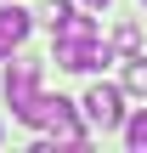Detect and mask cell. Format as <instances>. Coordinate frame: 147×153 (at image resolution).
I'll list each match as a JSON object with an SVG mask.
<instances>
[{"label": "cell", "instance_id": "obj_3", "mask_svg": "<svg viewBox=\"0 0 147 153\" xmlns=\"http://www.w3.org/2000/svg\"><path fill=\"white\" fill-rule=\"evenodd\" d=\"M34 97H40V62H11L6 68V102H11V114L23 119Z\"/></svg>", "mask_w": 147, "mask_h": 153}, {"label": "cell", "instance_id": "obj_7", "mask_svg": "<svg viewBox=\"0 0 147 153\" xmlns=\"http://www.w3.org/2000/svg\"><path fill=\"white\" fill-rule=\"evenodd\" d=\"M125 91H130V97H147V57H130V68H125Z\"/></svg>", "mask_w": 147, "mask_h": 153}, {"label": "cell", "instance_id": "obj_2", "mask_svg": "<svg viewBox=\"0 0 147 153\" xmlns=\"http://www.w3.org/2000/svg\"><path fill=\"white\" fill-rule=\"evenodd\" d=\"M51 57H57L62 68H74V74H91V68L108 62V45H96V34H91V40H57Z\"/></svg>", "mask_w": 147, "mask_h": 153}, {"label": "cell", "instance_id": "obj_4", "mask_svg": "<svg viewBox=\"0 0 147 153\" xmlns=\"http://www.w3.org/2000/svg\"><path fill=\"white\" fill-rule=\"evenodd\" d=\"M85 119H91L96 131H113V125L125 119V97H119V85H91V91H85Z\"/></svg>", "mask_w": 147, "mask_h": 153}, {"label": "cell", "instance_id": "obj_5", "mask_svg": "<svg viewBox=\"0 0 147 153\" xmlns=\"http://www.w3.org/2000/svg\"><path fill=\"white\" fill-rule=\"evenodd\" d=\"M28 40V11L23 6H0V57H11Z\"/></svg>", "mask_w": 147, "mask_h": 153}, {"label": "cell", "instance_id": "obj_10", "mask_svg": "<svg viewBox=\"0 0 147 153\" xmlns=\"http://www.w3.org/2000/svg\"><path fill=\"white\" fill-rule=\"evenodd\" d=\"M68 11H74V6H68V0H45V11H40V17H45V23H51V28H57V23H62V17H68Z\"/></svg>", "mask_w": 147, "mask_h": 153}, {"label": "cell", "instance_id": "obj_9", "mask_svg": "<svg viewBox=\"0 0 147 153\" xmlns=\"http://www.w3.org/2000/svg\"><path fill=\"white\" fill-rule=\"evenodd\" d=\"M113 45H119V51H136V45H142V34H136V23H125V28L113 34Z\"/></svg>", "mask_w": 147, "mask_h": 153}, {"label": "cell", "instance_id": "obj_1", "mask_svg": "<svg viewBox=\"0 0 147 153\" xmlns=\"http://www.w3.org/2000/svg\"><path fill=\"white\" fill-rule=\"evenodd\" d=\"M23 125H45L57 142H85V125L74 119V108H68L62 97H34L28 114H23Z\"/></svg>", "mask_w": 147, "mask_h": 153}, {"label": "cell", "instance_id": "obj_8", "mask_svg": "<svg viewBox=\"0 0 147 153\" xmlns=\"http://www.w3.org/2000/svg\"><path fill=\"white\" fill-rule=\"evenodd\" d=\"M125 136H130V148H136V153H147V108H142V114H130Z\"/></svg>", "mask_w": 147, "mask_h": 153}, {"label": "cell", "instance_id": "obj_12", "mask_svg": "<svg viewBox=\"0 0 147 153\" xmlns=\"http://www.w3.org/2000/svg\"><path fill=\"white\" fill-rule=\"evenodd\" d=\"M142 6H147V0H142Z\"/></svg>", "mask_w": 147, "mask_h": 153}, {"label": "cell", "instance_id": "obj_6", "mask_svg": "<svg viewBox=\"0 0 147 153\" xmlns=\"http://www.w3.org/2000/svg\"><path fill=\"white\" fill-rule=\"evenodd\" d=\"M91 34H96V23L79 17V11H68V17L57 23V40H91Z\"/></svg>", "mask_w": 147, "mask_h": 153}, {"label": "cell", "instance_id": "obj_11", "mask_svg": "<svg viewBox=\"0 0 147 153\" xmlns=\"http://www.w3.org/2000/svg\"><path fill=\"white\" fill-rule=\"evenodd\" d=\"M85 6H108V0H85Z\"/></svg>", "mask_w": 147, "mask_h": 153}]
</instances>
